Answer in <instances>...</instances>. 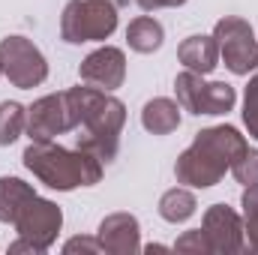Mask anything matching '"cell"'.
<instances>
[{
    "instance_id": "30bf717a",
    "label": "cell",
    "mask_w": 258,
    "mask_h": 255,
    "mask_svg": "<svg viewBox=\"0 0 258 255\" xmlns=\"http://www.w3.org/2000/svg\"><path fill=\"white\" fill-rule=\"evenodd\" d=\"M72 120H69V105H66V93L57 96H42L30 114H27V132L33 141H51L54 135L69 132Z\"/></svg>"
},
{
    "instance_id": "277c9868",
    "label": "cell",
    "mask_w": 258,
    "mask_h": 255,
    "mask_svg": "<svg viewBox=\"0 0 258 255\" xmlns=\"http://www.w3.org/2000/svg\"><path fill=\"white\" fill-rule=\"evenodd\" d=\"M117 27V6L111 0H72L63 9L60 33L66 42H93L111 36Z\"/></svg>"
},
{
    "instance_id": "5bb4252c",
    "label": "cell",
    "mask_w": 258,
    "mask_h": 255,
    "mask_svg": "<svg viewBox=\"0 0 258 255\" xmlns=\"http://www.w3.org/2000/svg\"><path fill=\"white\" fill-rule=\"evenodd\" d=\"M36 192L18 177H0V222H15Z\"/></svg>"
},
{
    "instance_id": "e0dca14e",
    "label": "cell",
    "mask_w": 258,
    "mask_h": 255,
    "mask_svg": "<svg viewBox=\"0 0 258 255\" xmlns=\"http://www.w3.org/2000/svg\"><path fill=\"white\" fill-rule=\"evenodd\" d=\"M159 213H162V219H168V222H183V219H189L195 213L192 192H186V189L165 192L162 201H159Z\"/></svg>"
},
{
    "instance_id": "7a4b0ae2",
    "label": "cell",
    "mask_w": 258,
    "mask_h": 255,
    "mask_svg": "<svg viewBox=\"0 0 258 255\" xmlns=\"http://www.w3.org/2000/svg\"><path fill=\"white\" fill-rule=\"evenodd\" d=\"M249 144L234 126H213L198 132L192 147L177 159V180L189 186H213Z\"/></svg>"
},
{
    "instance_id": "7c38bea8",
    "label": "cell",
    "mask_w": 258,
    "mask_h": 255,
    "mask_svg": "<svg viewBox=\"0 0 258 255\" xmlns=\"http://www.w3.org/2000/svg\"><path fill=\"white\" fill-rule=\"evenodd\" d=\"M99 243L108 252H135L138 249V222L129 213H114L99 225Z\"/></svg>"
},
{
    "instance_id": "cb8c5ba5",
    "label": "cell",
    "mask_w": 258,
    "mask_h": 255,
    "mask_svg": "<svg viewBox=\"0 0 258 255\" xmlns=\"http://www.w3.org/2000/svg\"><path fill=\"white\" fill-rule=\"evenodd\" d=\"M186 0H138L141 9H162V6H180Z\"/></svg>"
},
{
    "instance_id": "9c48e42d",
    "label": "cell",
    "mask_w": 258,
    "mask_h": 255,
    "mask_svg": "<svg viewBox=\"0 0 258 255\" xmlns=\"http://www.w3.org/2000/svg\"><path fill=\"white\" fill-rule=\"evenodd\" d=\"M204 237L210 252H240L243 249V225L240 216L225 207V204H213L204 216Z\"/></svg>"
},
{
    "instance_id": "8992f818",
    "label": "cell",
    "mask_w": 258,
    "mask_h": 255,
    "mask_svg": "<svg viewBox=\"0 0 258 255\" xmlns=\"http://www.w3.org/2000/svg\"><path fill=\"white\" fill-rule=\"evenodd\" d=\"M0 72L15 87H36L45 81L48 66L33 42H27L24 36H9L0 42Z\"/></svg>"
},
{
    "instance_id": "9a60e30c",
    "label": "cell",
    "mask_w": 258,
    "mask_h": 255,
    "mask_svg": "<svg viewBox=\"0 0 258 255\" xmlns=\"http://www.w3.org/2000/svg\"><path fill=\"white\" fill-rule=\"evenodd\" d=\"M141 123H144V129H150L153 135H168V132H174L180 126V108L171 99H153V102L144 105Z\"/></svg>"
},
{
    "instance_id": "44dd1931",
    "label": "cell",
    "mask_w": 258,
    "mask_h": 255,
    "mask_svg": "<svg viewBox=\"0 0 258 255\" xmlns=\"http://www.w3.org/2000/svg\"><path fill=\"white\" fill-rule=\"evenodd\" d=\"M243 120H246L249 132L258 138V75L249 81V87H246V108H243Z\"/></svg>"
},
{
    "instance_id": "ac0fdd59",
    "label": "cell",
    "mask_w": 258,
    "mask_h": 255,
    "mask_svg": "<svg viewBox=\"0 0 258 255\" xmlns=\"http://www.w3.org/2000/svg\"><path fill=\"white\" fill-rule=\"evenodd\" d=\"M27 126V114L18 102H0V144H12Z\"/></svg>"
},
{
    "instance_id": "ba28073f",
    "label": "cell",
    "mask_w": 258,
    "mask_h": 255,
    "mask_svg": "<svg viewBox=\"0 0 258 255\" xmlns=\"http://www.w3.org/2000/svg\"><path fill=\"white\" fill-rule=\"evenodd\" d=\"M216 42L225 57V66L237 75H246L258 66V42L252 39V27L240 18H222L216 24Z\"/></svg>"
},
{
    "instance_id": "ffe728a7",
    "label": "cell",
    "mask_w": 258,
    "mask_h": 255,
    "mask_svg": "<svg viewBox=\"0 0 258 255\" xmlns=\"http://www.w3.org/2000/svg\"><path fill=\"white\" fill-rule=\"evenodd\" d=\"M231 174L240 180V183H246V186H252L258 183V150H243V156L231 165Z\"/></svg>"
},
{
    "instance_id": "5b68a950",
    "label": "cell",
    "mask_w": 258,
    "mask_h": 255,
    "mask_svg": "<svg viewBox=\"0 0 258 255\" xmlns=\"http://www.w3.org/2000/svg\"><path fill=\"white\" fill-rule=\"evenodd\" d=\"M60 222H63L60 207L51 204V201H45V198H36L33 195L24 204V210L18 213V219L12 222L18 228V240L9 249L12 252H21V249L42 252V249H48L51 240H54V234L60 231Z\"/></svg>"
},
{
    "instance_id": "603a6c76",
    "label": "cell",
    "mask_w": 258,
    "mask_h": 255,
    "mask_svg": "<svg viewBox=\"0 0 258 255\" xmlns=\"http://www.w3.org/2000/svg\"><path fill=\"white\" fill-rule=\"evenodd\" d=\"M66 252H75V249H102V243L99 240H81V237H75V240H69L63 246Z\"/></svg>"
},
{
    "instance_id": "3957f363",
    "label": "cell",
    "mask_w": 258,
    "mask_h": 255,
    "mask_svg": "<svg viewBox=\"0 0 258 255\" xmlns=\"http://www.w3.org/2000/svg\"><path fill=\"white\" fill-rule=\"evenodd\" d=\"M24 165L51 189H75L90 186L102 174V159L87 150H66L51 141H33L24 150Z\"/></svg>"
},
{
    "instance_id": "6da1fadb",
    "label": "cell",
    "mask_w": 258,
    "mask_h": 255,
    "mask_svg": "<svg viewBox=\"0 0 258 255\" xmlns=\"http://www.w3.org/2000/svg\"><path fill=\"white\" fill-rule=\"evenodd\" d=\"M66 105H69V120L78 132V147L93 153L96 159L108 162L117 153V135L126 120L123 102L114 96L96 90V87H72L66 90Z\"/></svg>"
},
{
    "instance_id": "52a82bcc",
    "label": "cell",
    "mask_w": 258,
    "mask_h": 255,
    "mask_svg": "<svg viewBox=\"0 0 258 255\" xmlns=\"http://www.w3.org/2000/svg\"><path fill=\"white\" fill-rule=\"evenodd\" d=\"M174 87H177L180 105L186 111H192V114H225L234 105V87L231 84H222V81L204 84L201 75L192 72V69L177 75Z\"/></svg>"
},
{
    "instance_id": "7402d4cb",
    "label": "cell",
    "mask_w": 258,
    "mask_h": 255,
    "mask_svg": "<svg viewBox=\"0 0 258 255\" xmlns=\"http://www.w3.org/2000/svg\"><path fill=\"white\" fill-rule=\"evenodd\" d=\"M174 249H180V252H210V246H207V237H204V231L198 228V231H186L180 240H177V246Z\"/></svg>"
},
{
    "instance_id": "d6986e66",
    "label": "cell",
    "mask_w": 258,
    "mask_h": 255,
    "mask_svg": "<svg viewBox=\"0 0 258 255\" xmlns=\"http://www.w3.org/2000/svg\"><path fill=\"white\" fill-rule=\"evenodd\" d=\"M243 213H246V234H249V246L258 249V183H252L243 192Z\"/></svg>"
},
{
    "instance_id": "2e32d148",
    "label": "cell",
    "mask_w": 258,
    "mask_h": 255,
    "mask_svg": "<svg viewBox=\"0 0 258 255\" xmlns=\"http://www.w3.org/2000/svg\"><path fill=\"white\" fill-rule=\"evenodd\" d=\"M126 39H129V48L141 51V54H150L162 45V24L150 15H141L129 24L126 30Z\"/></svg>"
},
{
    "instance_id": "4fadbf2b",
    "label": "cell",
    "mask_w": 258,
    "mask_h": 255,
    "mask_svg": "<svg viewBox=\"0 0 258 255\" xmlns=\"http://www.w3.org/2000/svg\"><path fill=\"white\" fill-rule=\"evenodd\" d=\"M180 60L186 69H192L198 75H207L216 69V60H219V42L216 36H189L183 45H180Z\"/></svg>"
},
{
    "instance_id": "8fae6325",
    "label": "cell",
    "mask_w": 258,
    "mask_h": 255,
    "mask_svg": "<svg viewBox=\"0 0 258 255\" xmlns=\"http://www.w3.org/2000/svg\"><path fill=\"white\" fill-rule=\"evenodd\" d=\"M123 75H126V60H123V51L120 48H99L93 51L84 63H81V81L87 87H96V90H114L123 84Z\"/></svg>"
}]
</instances>
